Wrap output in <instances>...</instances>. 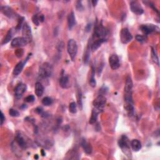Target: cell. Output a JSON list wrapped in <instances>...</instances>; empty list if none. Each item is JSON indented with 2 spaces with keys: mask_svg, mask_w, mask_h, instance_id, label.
Returning a JSON list of instances; mask_svg holds the SVG:
<instances>
[{
  "mask_svg": "<svg viewBox=\"0 0 160 160\" xmlns=\"http://www.w3.org/2000/svg\"><path fill=\"white\" fill-rule=\"evenodd\" d=\"M68 28L70 30L73 29V28L76 24V19L73 12L70 13L68 16Z\"/></svg>",
  "mask_w": 160,
  "mask_h": 160,
  "instance_id": "d6986e66",
  "label": "cell"
},
{
  "mask_svg": "<svg viewBox=\"0 0 160 160\" xmlns=\"http://www.w3.org/2000/svg\"><path fill=\"white\" fill-rule=\"evenodd\" d=\"M5 121V117H4V116L3 113L2 111H1V125H2L4 123V121Z\"/></svg>",
  "mask_w": 160,
  "mask_h": 160,
  "instance_id": "e575fe53",
  "label": "cell"
},
{
  "mask_svg": "<svg viewBox=\"0 0 160 160\" xmlns=\"http://www.w3.org/2000/svg\"><path fill=\"white\" fill-rule=\"evenodd\" d=\"M9 114L12 117H18L20 116L19 112L17 110H15L14 109H10L9 110Z\"/></svg>",
  "mask_w": 160,
  "mask_h": 160,
  "instance_id": "4dcf8cb0",
  "label": "cell"
},
{
  "mask_svg": "<svg viewBox=\"0 0 160 160\" xmlns=\"http://www.w3.org/2000/svg\"><path fill=\"white\" fill-rule=\"evenodd\" d=\"M69 84V78L67 75H62L59 79V85L62 88H67Z\"/></svg>",
  "mask_w": 160,
  "mask_h": 160,
  "instance_id": "44dd1931",
  "label": "cell"
},
{
  "mask_svg": "<svg viewBox=\"0 0 160 160\" xmlns=\"http://www.w3.org/2000/svg\"><path fill=\"white\" fill-rule=\"evenodd\" d=\"M109 64L110 67L113 70L119 68L120 66L119 59L117 54H112L109 58Z\"/></svg>",
  "mask_w": 160,
  "mask_h": 160,
  "instance_id": "8fae6325",
  "label": "cell"
},
{
  "mask_svg": "<svg viewBox=\"0 0 160 160\" xmlns=\"http://www.w3.org/2000/svg\"><path fill=\"white\" fill-rule=\"evenodd\" d=\"M76 8L78 9V11H82L83 9V7L82 3H81V1H78V2H77V4H76Z\"/></svg>",
  "mask_w": 160,
  "mask_h": 160,
  "instance_id": "836d02e7",
  "label": "cell"
},
{
  "mask_svg": "<svg viewBox=\"0 0 160 160\" xmlns=\"http://www.w3.org/2000/svg\"><path fill=\"white\" fill-rule=\"evenodd\" d=\"M121 41L123 44H127L133 39V36L128 28H123L120 33Z\"/></svg>",
  "mask_w": 160,
  "mask_h": 160,
  "instance_id": "8992f818",
  "label": "cell"
},
{
  "mask_svg": "<svg viewBox=\"0 0 160 160\" xmlns=\"http://www.w3.org/2000/svg\"><path fill=\"white\" fill-rule=\"evenodd\" d=\"M131 146L133 150L138 151L142 147L141 143L138 140H133L131 142Z\"/></svg>",
  "mask_w": 160,
  "mask_h": 160,
  "instance_id": "603a6c76",
  "label": "cell"
},
{
  "mask_svg": "<svg viewBox=\"0 0 160 160\" xmlns=\"http://www.w3.org/2000/svg\"><path fill=\"white\" fill-rule=\"evenodd\" d=\"M136 40L140 42V43H145L146 40V38L145 36H143V35H137L136 36Z\"/></svg>",
  "mask_w": 160,
  "mask_h": 160,
  "instance_id": "1f68e13d",
  "label": "cell"
},
{
  "mask_svg": "<svg viewBox=\"0 0 160 160\" xmlns=\"http://www.w3.org/2000/svg\"><path fill=\"white\" fill-rule=\"evenodd\" d=\"M44 92V87L40 82H37L35 84V93L38 97H41Z\"/></svg>",
  "mask_w": 160,
  "mask_h": 160,
  "instance_id": "7402d4cb",
  "label": "cell"
},
{
  "mask_svg": "<svg viewBox=\"0 0 160 160\" xmlns=\"http://www.w3.org/2000/svg\"><path fill=\"white\" fill-rule=\"evenodd\" d=\"M130 8L131 12L137 15H141L144 13V10L141 4L138 1H131L130 3Z\"/></svg>",
  "mask_w": 160,
  "mask_h": 160,
  "instance_id": "9c48e42d",
  "label": "cell"
},
{
  "mask_svg": "<svg viewBox=\"0 0 160 160\" xmlns=\"http://www.w3.org/2000/svg\"><path fill=\"white\" fill-rule=\"evenodd\" d=\"M12 30H9L8 32V33L7 35H6V36H5L4 38V39L3 40V41L2 43L3 45H4V44H7L8 43L10 40L11 39H12Z\"/></svg>",
  "mask_w": 160,
  "mask_h": 160,
  "instance_id": "4316f807",
  "label": "cell"
},
{
  "mask_svg": "<svg viewBox=\"0 0 160 160\" xmlns=\"http://www.w3.org/2000/svg\"><path fill=\"white\" fill-rule=\"evenodd\" d=\"M118 145L119 148H121L123 151H129L130 148V144L128 140V138L125 135L121 136L119 140L118 141Z\"/></svg>",
  "mask_w": 160,
  "mask_h": 160,
  "instance_id": "30bf717a",
  "label": "cell"
},
{
  "mask_svg": "<svg viewBox=\"0 0 160 160\" xmlns=\"http://www.w3.org/2000/svg\"><path fill=\"white\" fill-rule=\"evenodd\" d=\"M106 103V99L103 95H99L93 101V105L99 111L103 110Z\"/></svg>",
  "mask_w": 160,
  "mask_h": 160,
  "instance_id": "5b68a950",
  "label": "cell"
},
{
  "mask_svg": "<svg viewBox=\"0 0 160 160\" xmlns=\"http://www.w3.org/2000/svg\"><path fill=\"white\" fill-rule=\"evenodd\" d=\"M35 96L33 95H29L25 98V101L28 103H32L35 101Z\"/></svg>",
  "mask_w": 160,
  "mask_h": 160,
  "instance_id": "d6a6232c",
  "label": "cell"
},
{
  "mask_svg": "<svg viewBox=\"0 0 160 160\" xmlns=\"http://www.w3.org/2000/svg\"><path fill=\"white\" fill-rule=\"evenodd\" d=\"M108 34V31L104 28L102 23H96L94 31V38L97 39H104L106 40V37Z\"/></svg>",
  "mask_w": 160,
  "mask_h": 160,
  "instance_id": "3957f363",
  "label": "cell"
},
{
  "mask_svg": "<svg viewBox=\"0 0 160 160\" xmlns=\"http://www.w3.org/2000/svg\"><path fill=\"white\" fill-rule=\"evenodd\" d=\"M151 53H152V58H153V60L154 61V63H156L159 66V59H158V57L157 56V54H156V51H154V49L153 48H152Z\"/></svg>",
  "mask_w": 160,
  "mask_h": 160,
  "instance_id": "f546056e",
  "label": "cell"
},
{
  "mask_svg": "<svg viewBox=\"0 0 160 160\" xmlns=\"http://www.w3.org/2000/svg\"><path fill=\"white\" fill-rule=\"evenodd\" d=\"M15 140H16V143H18V145L21 148H23V149L26 148L27 147L26 141L25 140L24 138L20 134V133H18L17 134H16V137H15Z\"/></svg>",
  "mask_w": 160,
  "mask_h": 160,
  "instance_id": "e0dca14e",
  "label": "cell"
},
{
  "mask_svg": "<svg viewBox=\"0 0 160 160\" xmlns=\"http://www.w3.org/2000/svg\"><path fill=\"white\" fill-rule=\"evenodd\" d=\"M94 74H95V70H94L93 68L91 77L90 80V85L92 87H95L96 85V82L95 78V77H94Z\"/></svg>",
  "mask_w": 160,
  "mask_h": 160,
  "instance_id": "f1b7e54d",
  "label": "cell"
},
{
  "mask_svg": "<svg viewBox=\"0 0 160 160\" xmlns=\"http://www.w3.org/2000/svg\"><path fill=\"white\" fill-rule=\"evenodd\" d=\"M67 50L71 59L74 61L77 54V52H78V45H77L75 40L71 39L68 41Z\"/></svg>",
  "mask_w": 160,
  "mask_h": 160,
  "instance_id": "277c9868",
  "label": "cell"
},
{
  "mask_svg": "<svg viewBox=\"0 0 160 160\" xmlns=\"http://www.w3.org/2000/svg\"><path fill=\"white\" fill-rule=\"evenodd\" d=\"M133 81L130 76H128L126 80L125 86V101L126 104H133Z\"/></svg>",
  "mask_w": 160,
  "mask_h": 160,
  "instance_id": "6da1fadb",
  "label": "cell"
},
{
  "mask_svg": "<svg viewBox=\"0 0 160 160\" xmlns=\"http://www.w3.org/2000/svg\"><path fill=\"white\" fill-rule=\"evenodd\" d=\"M81 146L82 147V148L83 149L84 151L88 154H90L91 153H92V151H93V148H92V146H91V145L89 143H88L87 141L83 138L81 141Z\"/></svg>",
  "mask_w": 160,
  "mask_h": 160,
  "instance_id": "2e32d148",
  "label": "cell"
},
{
  "mask_svg": "<svg viewBox=\"0 0 160 160\" xmlns=\"http://www.w3.org/2000/svg\"><path fill=\"white\" fill-rule=\"evenodd\" d=\"M28 58H29L28 57L25 59V61H23V62H20L17 64H16V66L14 68L13 73L14 76H17L21 73V71H22V70H23V68L25 67V65L26 63L27 62V61H28Z\"/></svg>",
  "mask_w": 160,
  "mask_h": 160,
  "instance_id": "9a60e30c",
  "label": "cell"
},
{
  "mask_svg": "<svg viewBox=\"0 0 160 160\" xmlns=\"http://www.w3.org/2000/svg\"><path fill=\"white\" fill-rule=\"evenodd\" d=\"M22 35H23V37L27 38L28 40H30V41H31L32 33H31V28L26 23H25L23 25V28H22Z\"/></svg>",
  "mask_w": 160,
  "mask_h": 160,
  "instance_id": "4fadbf2b",
  "label": "cell"
},
{
  "mask_svg": "<svg viewBox=\"0 0 160 160\" xmlns=\"http://www.w3.org/2000/svg\"><path fill=\"white\" fill-rule=\"evenodd\" d=\"M30 42V40L25 37H17L12 40V46L13 48L24 46L27 45Z\"/></svg>",
  "mask_w": 160,
  "mask_h": 160,
  "instance_id": "52a82bcc",
  "label": "cell"
},
{
  "mask_svg": "<svg viewBox=\"0 0 160 160\" xmlns=\"http://www.w3.org/2000/svg\"><path fill=\"white\" fill-rule=\"evenodd\" d=\"M52 103H53V100L49 97L44 98L42 100V104L46 106L51 105Z\"/></svg>",
  "mask_w": 160,
  "mask_h": 160,
  "instance_id": "d4e9b609",
  "label": "cell"
},
{
  "mask_svg": "<svg viewBox=\"0 0 160 160\" xmlns=\"http://www.w3.org/2000/svg\"><path fill=\"white\" fill-rule=\"evenodd\" d=\"M105 41H106V40H104V39H97V40H95V41H94V42L91 44V50L93 52L96 51L97 49L101 46V44H102L103 43H104Z\"/></svg>",
  "mask_w": 160,
  "mask_h": 160,
  "instance_id": "ffe728a7",
  "label": "cell"
},
{
  "mask_svg": "<svg viewBox=\"0 0 160 160\" xmlns=\"http://www.w3.org/2000/svg\"><path fill=\"white\" fill-rule=\"evenodd\" d=\"M69 110L70 112L73 114H75L77 112V105L75 102H72L70 104Z\"/></svg>",
  "mask_w": 160,
  "mask_h": 160,
  "instance_id": "83f0119b",
  "label": "cell"
},
{
  "mask_svg": "<svg viewBox=\"0 0 160 160\" xmlns=\"http://www.w3.org/2000/svg\"><path fill=\"white\" fill-rule=\"evenodd\" d=\"M53 68L48 63H44L41 65L39 70V75L42 78H48L52 75Z\"/></svg>",
  "mask_w": 160,
  "mask_h": 160,
  "instance_id": "7a4b0ae2",
  "label": "cell"
},
{
  "mask_svg": "<svg viewBox=\"0 0 160 160\" xmlns=\"http://www.w3.org/2000/svg\"><path fill=\"white\" fill-rule=\"evenodd\" d=\"M78 95H79V100H78V103H79V105H80V106H82V102H81V91H79Z\"/></svg>",
  "mask_w": 160,
  "mask_h": 160,
  "instance_id": "d590c367",
  "label": "cell"
},
{
  "mask_svg": "<svg viewBox=\"0 0 160 160\" xmlns=\"http://www.w3.org/2000/svg\"><path fill=\"white\" fill-rule=\"evenodd\" d=\"M90 58V49L89 48V47H88V49H86V52L85 53L84 57H83V61L85 64H88V62H89Z\"/></svg>",
  "mask_w": 160,
  "mask_h": 160,
  "instance_id": "484cf974",
  "label": "cell"
},
{
  "mask_svg": "<svg viewBox=\"0 0 160 160\" xmlns=\"http://www.w3.org/2000/svg\"><path fill=\"white\" fill-rule=\"evenodd\" d=\"M100 111H99L98 109L95 108L93 109L92 111V113H91V117L90 119V123L93 125L94 123H96V121L97 120V118H98V115L99 114V113H100Z\"/></svg>",
  "mask_w": 160,
  "mask_h": 160,
  "instance_id": "cb8c5ba5",
  "label": "cell"
},
{
  "mask_svg": "<svg viewBox=\"0 0 160 160\" xmlns=\"http://www.w3.org/2000/svg\"><path fill=\"white\" fill-rule=\"evenodd\" d=\"M92 3H93V6H96V3H98V1H93Z\"/></svg>",
  "mask_w": 160,
  "mask_h": 160,
  "instance_id": "74e56055",
  "label": "cell"
},
{
  "mask_svg": "<svg viewBox=\"0 0 160 160\" xmlns=\"http://www.w3.org/2000/svg\"><path fill=\"white\" fill-rule=\"evenodd\" d=\"M91 24H88V25L86 26V30L87 32L90 31V30H91Z\"/></svg>",
  "mask_w": 160,
  "mask_h": 160,
  "instance_id": "8d00e7d4",
  "label": "cell"
},
{
  "mask_svg": "<svg viewBox=\"0 0 160 160\" xmlns=\"http://www.w3.org/2000/svg\"><path fill=\"white\" fill-rule=\"evenodd\" d=\"M140 29L141 31L144 33L145 35H148L149 34H151L153 32H155L156 31H159L158 27L154 25L153 24H146V25H142L140 26Z\"/></svg>",
  "mask_w": 160,
  "mask_h": 160,
  "instance_id": "ba28073f",
  "label": "cell"
},
{
  "mask_svg": "<svg viewBox=\"0 0 160 160\" xmlns=\"http://www.w3.org/2000/svg\"><path fill=\"white\" fill-rule=\"evenodd\" d=\"M27 89V86L25 84H20L16 87L14 90V95L15 97L17 99L21 98L23 96V94L25 93Z\"/></svg>",
  "mask_w": 160,
  "mask_h": 160,
  "instance_id": "7c38bea8",
  "label": "cell"
},
{
  "mask_svg": "<svg viewBox=\"0 0 160 160\" xmlns=\"http://www.w3.org/2000/svg\"><path fill=\"white\" fill-rule=\"evenodd\" d=\"M1 12L5 16H7L9 18H16V16H17L13 9L7 6L2 7Z\"/></svg>",
  "mask_w": 160,
  "mask_h": 160,
  "instance_id": "5bb4252c",
  "label": "cell"
},
{
  "mask_svg": "<svg viewBox=\"0 0 160 160\" xmlns=\"http://www.w3.org/2000/svg\"><path fill=\"white\" fill-rule=\"evenodd\" d=\"M44 20H45V17H44L43 14L40 13L35 14L32 18L33 22V23L36 26H39L40 23H41V22H43Z\"/></svg>",
  "mask_w": 160,
  "mask_h": 160,
  "instance_id": "ac0fdd59",
  "label": "cell"
}]
</instances>
